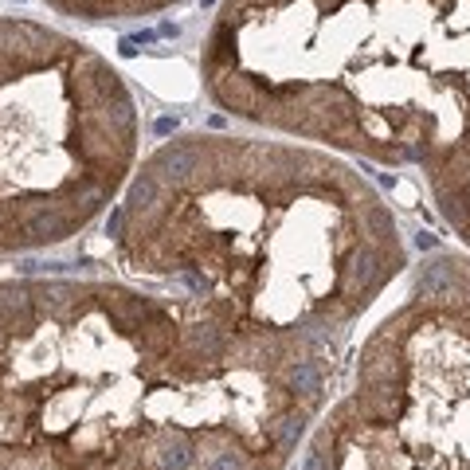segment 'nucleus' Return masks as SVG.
<instances>
[{"mask_svg":"<svg viewBox=\"0 0 470 470\" xmlns=\"http://www.w3.org/2000/svg\"><path fill=\"white\" fill-rule=\"evenodd\" d=\"M204 470H243V459L235 450H220V455H212V459L204 462Z\"/></svg>","mask_w":470,"mask_h":470,"instance_id":"4","label":"nucleus"},{"mask_svg":"<svg viewBox=\"0 0 470 470\" xmlns=\"http://www.w3.org/2000/svg\"><path fill=\"white\" fill-rule=\"evenodd\" d=\"M59 12L71 16H87V20H110V16H138V12H157L169 8L177 0H47Z\"/></svg>","mask_w":470,"mask_h":470,"instance_id":"1","label":"nucleus"},{"mask_svg":"<svg viewBox=\"0 0 470 470\" xmlns=\"http://www.w3.org/2000/svg\"><path fill=\"white\" fill-rule=\"evenodd\" d=\"M153 462H157V470H189L196 462V447L180 431H169V435H161L157 450H153Z\"/></svg>","mask_w":470,"mask_h":470,"instance_id":"2","label":"nucleus"},{"mask_svg":"<svg viewBox=\"0 0 470 470\" xmlns=\"http://www.w3.org/2000/svg\"><path fill=\"white\" fill-rule=\"evenodd\" d=\"M302 470H330V455H325V447H314L310 455H306V462H302Z\"/></svg>","mask_w":470,"mask_h":470,"instance_id":"5","label":"nucleus"},{"mask_svg":"<svg viewBox=\"0 0 470 470\" xmlns=\"http://www.w3.org/2000/svg\"><path fill=\"white\" fill-rule=\"evenodd\" d=\"M302 427H306V416L302 411H286L279 423H274V439H279V447H294L302 435Z\"/></svg>","mask_w":470,"mask_h":470,"instance_id":"3","label":"nucleus"}]
</instances>
